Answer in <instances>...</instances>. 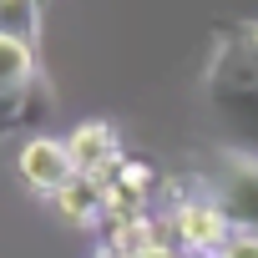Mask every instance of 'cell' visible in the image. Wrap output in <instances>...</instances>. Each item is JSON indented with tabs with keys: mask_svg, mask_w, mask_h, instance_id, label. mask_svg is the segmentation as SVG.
<instances>
[{
	"mask_svg": "<svg viewBox=\"0 0 258 258\" xmlns=\"http://www.w3.org/2000/svg\"><path fill=\"white\" fill-rule=\"evenodd\" d=\"M203 81H208V106L228 126V152L258 157V21L218 26Z\"/></svg>",
	"mask_w": 258,
	"mask_h": 258,
	"instance_id": "1",
	"label": "cell"
},
{
	"mask_svg": "<svg viewBox=\"0 0 258 258\" xmlns=\"http://www.w3.org/2000/svg\"><path fill=\"white\" fill-rule=\"evenodd\" d=\"M162 187L172 192V203H167V213H162L167 238L182 243V248L198 253V258H218V253L228 248V238H233V223L223 218V208L198 187L192 172H187V177H162Z\"/></svg>",
	"mask_w": 258,
	"mask_h": 258,
	"instance_id": "2",
	"label": "cell"
},
{
	"mask_svg": "<svg viewBox=\"0 0 258 258\" xmlns=\"http://www.w3.org/2000/svg\"><path fill=\"white\" fill-rule=\"evenodd\" d=\"M192 177L223 208V218L233 223V233H258V157H243V152L223 147L213 157V167H198Z\"/></svg>",
	"mask_w": 258,
	"mask_h": 258,
	"instance_id": "3",
	"label": "cell"
},
{
	"mask_svg": "<svg viewBox=\"0 0 258 258\" xmlns=\"http://www.w3.org/2000/svg\"><path fill=\"white\" fill-rule=\"evenodd\" d=\"M16 172H21V182H26L36 198H56V192L76 177V167H71V157H66V142H56V137H46V132H31V137L21 142Z\"/></svg>",
	"mask_w": 258,
	"mask_h": 258,
	"instance_id": "4",
	"label": "cell"
},
{
	"mask_svg": "<svg viewBox=\"0 0 258 258\" xmlns=\"http://www.w3.org/2000/svg\"><path fill=\"white\" fill-rule=\"evenodd\" d=\"M66 157H71V167L81 172V177H106L126 152H121V132L111 121H101V116H91V121H81V126H71V137H66Z\"/></svg>",
	"mask_w": 258,
	"mask_h": 258,
	"instance_id": "5",
	"label": "cell"
},
{
	"mask_svg": "<svg viewBox=\"0 0 258 258\" xmlns=\"http://www.w3.org/2000/svg\"><path fill=\"white\" fill-rule=\"evenodd\" d=\"M51 106H56V96H51L46 76H36L21 91H0V142L16 137V132H31V126H41V121H51Z\"/></svg>",
	"mask_w": 258,
	"mask_h": 258,
	"instance_id": "6",
	"label": "cell"
},
{
	"mask_svg": "<svg viewBox=\"0 0 258 258\" xmlns=\"http://www.w3.org/2000/svg\"><path fill=\"white\" fill-rule=\"evenodd\" d=\"M51 208H56V218L66 223V228H91V223H101V177H71L56 198H51Z\"/></svg>",
	"mask_w": 258,
	"mask_h": 258,
	"instance_id": "7",
	"label": "cell"
},
{
	"mask_svg": "<svg viewBox=\"0 0 258 258\" xmlns=\"http://www.w3.org/2000/svg\"><path fill=\"white\" fill-rule=\"evenodd\" d=\"M41 76V61H36V41L26 36H11L0 31V91H21Z\"/></svg>",
	"mask_w": 258,
	"mask_h": 258,
	"instance_id": "8",
	"label": "cell"
},
{
	"mask_svg": "<svg viewBox=\"0 0 258 258\" xmlns=\"http://www.w3.org/2000/svg\"><path fill=\"white\" fill-rule=\"evenodd\" d=\"M106 228V248L116 253H142L152 243H172L167 238V223L152 218V213H137V218H116V223H101Z\"/></svg>",
	"mask_w": 258,
	"mask_h": 258,
	"instance_id": "9",
	"label": "cell"
},
{
	"mask_svg": "<svg viewBox=\"0 0 258 258\" xmlns=\"http://www.w3.org/2000/svg\"><path fill=\"white\" fill-rule=\"evenodd\" d=\"M106 177H111V182H121L126 192L142 198V203H152V192H157V182H162V177H157V167H152L147 157H121Z\"/></svg>",
	"mask_w": 258,
	"mask_h": 258,
	"instance_id": "10",
	"label": "cell"
},
{
	"mask_svg": "<svg viewBox=\"0 0 258 258\" xmlns=\"http://www.w3.org/2000/svg\"><path fill=\"white\" fill-rule=\"evenodd\" d=\"M41 0H0V31H11V36H26L41 46Z\"/></svg>",
	"mask_w": 258,
	"mask_h": 258,
	"instance_id": "11",
	"label": "cell"
},
{
	"mask_svg": "<svg viewBox=\"0 0 258 258\" xmlns=\"http://www.w3.org/2000/svg\"><path fill=\"white\" fill-rule=\"evenodd\" d=\"M137 213H147V203H142V198H132L121 182H111V177H101V223L137 218Z\"/></svg>",
	"mask_w": 258,
	"mask_h": 258,
	"instance_id": "12",
	"label": "cell"
},
{
	"mask_svg": "<svg viewBox=\"0 0 258 258\" xmlns=\"http://www.w3.org/2000/svg\"><path fill=\"white\" fill-rule=\"evenodd\" d=\"M132 258H187V253L172 248V243H152V248H142V253H132Z\"/></svg>",
	"mask_w": 258,
	"mask_h": 258,
	"instance_id": "13",
	"label": "cell"
},
{
	"mask_svg": "<svg viewBox=\"0 0 258 258\" xmlns=\"http://www.w3.org/2000/svg\"><path fill=\"white\" fill-rule=\"evenodd\" d=\"M91 258H132V253H116V248H106V243H101V248H96Z\"/></svg>",
	"mask_w": 258,
	"mask_h": 258,
	"instance_id": "14",
	"label": "cell"
}]
</instances>
